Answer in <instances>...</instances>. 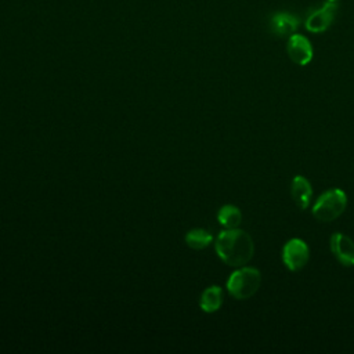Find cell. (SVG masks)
Here are the masks:
<instances>
[{"instance_id": "2", "label": "cell", "mask_w": 354, "mask_h": 354, "mask_svg": "<svg viewBox=\"0 0 354 354\" xmlns=\"http://www.w3.org/2000/svg\"><path fill=\"white\" fill-rule=\"evenodd\" d=\"M260 283H261L260 271L254 267L242 266L230 275L227 281V289L232 297L238 300H246L259 290Z\"/></svg>"}, {"instance_id": "10", "label": "cell", "mask_w": 354, "mask_h": 354, "mask_svg": "<svg viewBox=\"0 0 354 354\" xmlns=\"http://www.w3.org/2000/svg\"><path fill=\"white\" fill-rule=\"evenodd\" d=\"M223 304V289L217 285L206 288L199 300V306L205 313H216Z\"/></svg>"}, {"instance_id": "8", "label": "cell", "mask_w": 354, "mask_h": 354, "mask_svg": "<svg viewBox=\"0 0 354 354\" xmlns=\"http://www.w3.org/2000/svg\"><path fill=\"white\" fill-rule=\"evenodd\" d=\"M299 26V19L286 11H279L271 17L270 28L271 32L279 37H289L293 33H296V29Z\"/></svg>"}, {"instance_id": "7", "label": "cell", "mask_w": 354, "mask_h": 354, "mask_svg": "<svg viewBox=\"0 0 354 354\" xmlns=\"http://www.w3.org/2000/svg\"><path fill=\"white\" fill-rule=\"evenodd\" d=\"M329 246L340 264L346 267L354 266V242L350 236L342 232H335L329 239Z\"/></svg>"}, {"instance_id": "11", "label": "cell", "mask_w": 354, "mask_h": 354, "mask_svg": "<svg viewBox=\"0 0 354 354\" xmlns=\"http://www.w3.org/2000/svg\"><path fill=\"white\" fill-rule=\"evenodd\" d=\"M217 220L225 228H238L242 221V213L235 205H224L218 210Z\"/></svg>"}, {"instance_id": "1", "label": "cell", "mask_w": 354, "mask_h": 354, "mask_svg": "<svg viewBox=\"0 0 354 354\" xmlns=\"http://www.w3.org/2000/svg\"><path fill=\"white\" fill-rule=\"evenodd\" d=\"M216 252L225 264L242 267L253 257L254 243L246 231L227 228L221 231L216 239Z\"/></svg>"}, {"instance_id": "12", "label": "cell", "mask_w": 354, "mask_h": 354, "mask_svg": "<svg viewBox=\"0 0 354 354\" xmlns=\"http://www.w3.org/2000/svg\"><path fill=\"white\" fill-rule=\"evenodd\" d=\"M213 241V236L209 231L203 230V228H195L188 231V234L185 235V242L189 248L201 250L205 249L206 246L210 245V242Z\"/></svg>"}, {"instance_id": "13", "label": "cell", "mask_w": 354, "mask_h": 354, "mask_svg": "<svg viewBox=\"0 0 354 354\" xmlns=\"http://www.w3.org/2000/svg\"><path fill=\"white\" fill-rule=\"evenodd\" d=\"M326 1H329V3H336L337 0H326Z\"/></svg>"}, {"instance_id": "3", "label": "cell", "mask_w": 354, "mask_h": 354, "mask_svg": "<svg viewBox=\"0 0 354 354\" xmlns=\"http://www.w3.org/2000/svg\"><path fill=\"white\" fill-rule=\"evenodd\" d=\"M347 206V195L340 188H330L321 194L313 205V216L322 223L337 218Z\"/></svg>"}, {"instance_id": "5", "label": "cell", "mask_w": 354, "mask_h": 354, "mask_svg": "<svg viewBox=\"0 0 354 354\" xmlns=\"http://www.w3.org/2000/svg\"><path fill=\"white\" fill-rule=\"evenodd\" d=\"M336 14H337V4L326 1L322 7L310 12V15L306 19V29L313 33L325 32L335 21Z\"/></svg>"}, {"instance_id": "9", "label": "cell", "mask_w": 354, "mask_h": 354, "mask_svg": "<svg viewBox=\"0 0 354 354\" xmlns=\"http://www.w3.org/2000/svg\"><path fill=\"white\" fill-rule=\"evenodd\" d=\"M290 196L297 207L306 209L313 198V188L310 181L303 176H295L290 184Z\"/></svg>"}, {"instance_id": "4", "label": "cell", "mask_w": 354, "mask_h": 354, "mask_svg": "<svg viewBox=\"0 0 354 354\" xmlns=\"http://www.w3.org/2000/svg\"><path fill=\"white\" fill-rule=\"evenodd\" d=\"M310 259V249L300 238L289 239L282 248V261L290 271L301 270Z\"/></svg>"}, {"instance_id": "6", "label": "cell", "mask_w": 354, "mask_h": 354, "mask_svg": "<svg viewBox=\"0 0 354 354\" xmlns=\"http://www.w3.org/2000/svg\"><path fill=\"white\" fill-rule=\"evenodd\" d=\"M286 53L289 58L297 65H307L313 59L314 54L310 40L300 33H293L288 37Z\"/></svg>"}]
</instances>
